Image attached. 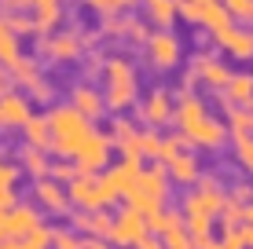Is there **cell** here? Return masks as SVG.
Returning <instances> with one entry per match:
<instances>
[{
  "label": "cell",
  "instance_id": "6da1fadb",
  "mask_svg": "<svg viewBox=\"0 0 253 249\" xmlns=\"http://www.w3.org/2000/svg\"><path fill=\"white\" fill-rule=\"evenodd\" d=\"M48 121H51V154L55 158H70L77 161L81 173H103L110 165V136L95 132L92 121L74 110L70 103H55L48 107Z\"/></svg>",
  "mask_w": 253,
  "mask_h": 249
},
{
  "label": "cell",
  "instance_id": "7a4b0ae2",
  "mask_svg": "<svg viewBox=\"0 0 253 249\" xmlns=\"http://www.w3.org/2000/svg\"><path fill=\"white\" fill-rule=\"evenodd\" d=\"M103 96L110 110H125L136 103V73L128 59H107L103 63Z\"/></svg>",
  "mask_w": 253,
  "mask_h": 249
},
{
  "label": "cell",
  "instance_id": "3957f363",
  "mask_svg": "<svg viewBox=\"0 0 253 249\" xmlns=\"http://www.w3.org/2000/svg\"><path fill=\"white\" fill-rule=\"evenodd\" d=\"M139 158H121L118 165H107L99 173V191H103V202L107 205H114L118 198H128V191L136 187V179H139Z\"/></svg>",
  "mask_w": 253,
  "mask_h": 249
},
{
  "label": "cell",
  "instance_id": "277c9868",
  "mask_svg": "<svg viewBox=\"0 0 253 249\" xmlns=\"http://www.w3.org/2000/svg\"><path fill=\"white\" fill-rule=\"evenodd\" d=\"M162 202H165V173L162 169H143L136 187L128 191V205L143 216H151V213L162 209Z\"/></svg>",
  "mask_w": 253,
  "mask_h": 249
},
{
  "label": "cell",
  "instance_id": "5b68a950",
  "mask_svg": "<svg viewBox=\"0 0 253 249\" xmlns=\"http://www.w3.org/2000/svg\"><path fill=\"white\" fill-rule=\"evenodd\" d=\"M147 235H151V227H147L143 213H136L132 205L114 213V227H110V246L114 249H136Z\"/></svg>",
  "mask_w": 253,
  "mask_h": 249
},
{
  "label": "cell",
  "instance_id": "8992f818",
  "mask_svg": "<svg viewBox=\"0 0 253 249\" xmlns=\"http://www.w3.org/2000/svg\"><path fill=\"white\" fill-rule=\"evenodd\" d=\"M44 220H41V209L30 202H19L15 209L0 213V238H7V242H19V238H26L30 231H37Z\"/></svg>",
  "mask_w": 253,
  "mask_h": 249
},
{
  "label": "cell",
  "instance_id": "52a82bcc",
  "mask_svg": "<svg viewBox=\"0 0 253 249\" xmlns=\"http://www.w3.org/2000/svg\"><path fill=\"white\" fill-rule=\"evenodd\" d=\"M81 51H84V37H81V33H74V30L41 37V59H48V63H59V66L77 63Z\"/></svg>",
  "mask_w": 253,
  "mask_h": 249
},
{
  "label": "cell",
  "instance_id": "ba28073f",
  "mask_svg": "<svg viewBox=\"0 0 253 249\" xmlns=\"http://www.w3.org/2000/svg\"><path fill=\"white\" fill-rule=\"evenodd\" d=\"M66 194H70V205H74V209H81V213L107 209L103 191H99V173H77V176L66 183Z\"/></svg>",
  "mask_w": 253,
  "mask_h": 249
},
{
  "label": "cell",
  "instance_id": "9c48e42d",
  "mask_svg": "<svg viewBox=\"0 0 253 249\" xmlns=\"http://www.w3.org/2000/svg\"><path fill=\"white\" fill-rule=\"evenodd\" d=\"M33 205L41 213H51V216H66L74 205H70V194H66V183L59 179H33Z\"/></svg>",
  "mask_w": 253,
  "mask_h": 249
},
{
  "label": "cell",
  "instance_id": "30bf717a",
  "mask_svg": "<svg viewBox=\"0 0 253 249\" xmlns=\"http://www.w3.org/2000/svg\"><path fill=\"white\" fill-rule=\"evenodd\" d=\"M70 227H77L84 238H95V242H110V227H114V216L107 209H92V213H70Z\"/></svg>",
  "mask_w": 253,
  "mask_h": 249
},
{
  "label": "cell",
  "instance_id": "8fae6325",
  "mask_svg": "<svg viewBox=\"0 0 253 249\" xmlns=\"http://www.w3.org/2000/svg\"><path fill=\"white\" fill-rule=\"evenodd\" d=\"M70 107L81 110L88 121H95V117L107 114V96H103V92H95L88 81H77L74 88H70Z\"/></svg>",
  "mask_w": 253,
  "mask_h": 249
},
{
  "label": "cell",
  "instance_id": "7c38bea8",
  "mask_svg": "<svg viewBox=\"0 0 253 249\" xmlns=\"http://www.w3.org/2000/svg\"><path fill=\"white\" fill-rule=\"evenodd\" d=\"M33 117V103L22 92H7L0 99V128H22Z\"/></svg>",
  "mask_w": 253,
  "mask_h": 249
},
{
  "label": "cell",
  "instance_id": "4fadbf2b",
  "mask_svg": "<svg viewBox=\"0 0 253 249\" xmlns=\"http://www.w3.org/2000/svg\"><path fill=\"white\" fill-rule=\"evenodd\" d=\"M30 19H33V33H37V37L55 33L59 22H63V0H33Z\"/></svg>",
  "mask_w": 253,
  "mask_h": 249
},
{
  "label": "cell",
  "instance_id": "5bb4252c",
  "mask_svg": "<svg viewBox=\"0 0 253 249\" xmlns=\"http://www.w3.org/2000/svg\"><path fill=\"white\" fill-rule=\"evenodd\" d=\"M107 136H110V143L121 150V158H139V132L132 128L128 117H114Z\"/></svg>",
  "mask_w": 253,
  "mask_h": 249
},
{
  "label": "cell",
  "instance_id": "9a60e30c",
  "mask_svg": "<svg viewBox=\"0 0 253 249\" xmlns=\"http://www.w3.org/2000/svg\"><path fill=\"white\" fill-rule=\"evenodd\" d=\"M147 59H151V66L165 70V66H172L180 59V48L169 33H154V37H147Z\"/></svg>",
  "mask_w": 253,
  "mask_h": 249
},
{
  "label": "cell",
  "instance_id": "2e32d148",
  "mask_svg": "<svg viewBox=\"0 0 253 249\" xmlns=\"http://www.w3.org/2000/svg\"><path fill=\"white\" fill-rule=\"evenodd\" d=\"M7 81H11V84H19L22 92H30L33 84L41 81V63H37L33 55H19L11 66H7Z\"/></svg>",
  "mask_w": 253,
  "mask_h": 249
},
{
  "label": "cell",
  "instance_id": "e0dca14e",
  "mask_svg": "<svg viewBox=\"0 0 253 249\" xmlns=\"http://www.w3.org/2000/svg\"><path fill=\"white\" fill-rule=\"evenodd\" d=\"M22 140H26V147L51 150V121H48V114H33L30 121L22 125Z\"/></svg>",
  "mask_w": 253,
  "mask_h": 249
},
{
  "label": "cell",
  "instance_id": "ac0fdd59",
  "mask_svg": "<svg viewBox=\"0 0 253 249\" xmlns=\"http://www.w3.org/2000/svg\"><path fill=\"white\" fill-rule=\"evenodd\" d=\"M19 169L33 179H48L51 176V161H48V150H37V147H22L19 150Z\"/></svg>",
  "mask_w": 253,
  "mask_h": 249
},
{
  "label": "cell",
  "instance_id": "d6986e66",
  "mask_svg": "<svg viewBox=\"0 0 253 249\" xmlns=\"http://www.w3.org/2000/svg\"><path fill=\"white\" fill-rule=\"evenodd\" d=\"M139 117H143L147 125H162L165 117H169V96L158 88V92H151L143 103H139Z\"/></svg>",
  "mask_w": 253,
  "mask_h": 249
},
{
  "label": "cell",
  "instance_id": "ffe728a7",
  "mask_svg": "<svg viewBox=\"0 0 253 249\" xmlns=\"http://www.w3.org/2000/svg\"><path fill=\"white\" fill-rule=\"evenodd\" d=\"M19 55H22V37H19V33H15L11 26L4 22V15H0V63L11 66Z\"/></svg>",
  "mask_w": 253,
  "mask_h": 249
},
{
  "label": "cell",
  "instance_id": "44dd1931",
  "mask_svg": "<svg viewBox=\"0 0 253 249\" xmlns=\"http://www.w3.org/2000/svg\"><path fill=\"white\" fill-rule=\"evenodd\" d=\"M84 246H88V238L77 227H55L51 231V249H84Z\"/></svg>",
  "mask_w": 253,
  "mask_h": 249
},
{
  "label": "cell",
  "instance_id": "7402d4cb",
  "mask_svg": "<svg viewBox=\"0 0 253 249\" xmlns=\"http://www.w3.org/2000/svg\"><path fill=\"white\" fill-rule=\"evenodd\" d=\"M143 11H147V19H151V22L169 26V22H172V11H176V4H172V0H143Z\"/></svg>",
  "mask_w": 253,
  "mask_h": 249
},
{
  "label": "cell",
  "instance_id": "603a6c76",
  "mask_svg": "<svg viewBox=\"0 0 253 249\" xmlns=\"http://www.w3.org/2000/svg\"><path fill=\"white\" fill-rule=\"evenodd\" d=\"M162 242H165V249H198L195 246V235L187 231V224H176L172 231H165Z\"/></svg>",
  "mask_w": 253,
  "mask_h": 249
},
{
  "label": "cell",
  "instance_id": "cb8c5ba5",
  "mask_svg": "<svg viewBox=\"0 0 253 249\" xmlns=\"http://www.w3.org/2000/svg\"><path fill=\"white\" fill-rule=\"evenodd\" d=\"M169 169H172V179H176V183H191V179L198 176V165L191 158H184V154H176V158L169 161Z\"/></svg>",
  "mask_w": 253,
  "mask_h": 249
},
{
  "label": "cell",
  "instance_id": "d4e9b609",
  "mask_svg": "<svg viewBox=\"0 0 253 249\" xmlns=\"http://www.w3.org/2000/svg\"><path fill=\"white\" fill-rule=\"evenodd\" d=\"M51 231H55V227L41 224L37 231H30L26 238H19V249H51Z\"/></svg>",
  "mask_w": 253,
  "mask_h": 249
},
{
  "label": "cell",
  "instance_id": "484cf974",
  "mask_svg": "<svg viewBox=\"0 0 253 249\" xmlns=\"http://www.w3.org/2000/svg\"><path fill=\"white\" fill-rule=\"evenodd\" d=\"M128 30H132V19H118V15H107L99 22V33H107V37H121V33L128 37Z\"/></svg>",
  "mask_w": 253,
  "mask_h": 249
},
{
  "label": "cell",
  "instance_id": "4316f807",
  "mask_svg": "<svg viewBox=\"0 0 253 249\" xmlns=\"http://www.w3.org/2000/svg\"><path fill=\"white\" fill-rule=\"evenodd\" d=\"M81 169H77V161H70V158H59V161H51V179H59V183H70Z\"/></svg>",
  "mask_w": 253,
  "mask_h": 249
},
{
  "label": "cell",
  "instance_id": "83f0119b",
  "mask_svg": "<svg viewBox=\"0 0 253 249\" xmlns=\"http://www.w3.org/2000/svg\"><path fill=\"white\" fill-rule=\"evenodd\" d=\"M4 22L11 26L19 37H30V33H33V19H30V11H11V15H4Z\"/></svg>",
  "mask_w": 253,
  "mask_h": 249
},
{
  "label": "cell",
  "instance_id": "f1b7e54d",
  "mask_svg": "<svg viewBox=\"0 0 253 249\" xmlns=\"http://www.w3.org/2000/svg\"><path fill=\"white\" fill-rule=\"evenodd\" d=\"M84 7H92V11H103V15H114L121 7H132L136 0H81Z\"/></svg>",
  "mask_w": 253,
  "mask_h": 249
},
{
  "label": "cell",
  "instance_id": "f546056e",
  "mask_svg": "<svg viewBox=\"0 0 253 249\" xmlns=\"http://www.w3.org/2000/svg\"><path fill=\"white\" fill-rule=\"evenodd\" d=\"M19 176H22V169L19 165H15V161H0V187H15V183H19Z\"/></svg>",
  "mask_w": 253,
  "mask_h": 249
},
{
  "label": "cell",
  "instance_id": "4dcf8cb0",
  "mask_svg": "<svg viewBox=\"0 0 253 249\" xmlns=\"http://www.w3.org/2000/svg\"><path fill=\"white\" fill-rule=\"evenodd\" d=\"M26 96H30L33 103H51V96H55V88H51V81H44V77H41V81L33 84V88L26 92Z\"/></svg>",
  "mask_w": 253,
  "mask_h": 249
},
{
  "label": "cell",
  "instance_id": "1f68e13d",
  "mask_svg": "<svg viewBox=\"0 0 253 249\" xmlns=\"http://www.w3.org/2000/svg\"><path fill=\"white\" fill-rule=\"evenodd\" d=\"M33 0H0V15H11V11H30Z\"/></svg>",
  "mask_w": 253,
  "mask_h": 249
},
{
  "label": "cell",
  "instance_id": "d6a6232c",
  "mask_svg": "<svg viewBox=\"0 0 253 249\" xmlns=\"http://www.w3.org/2000/svg\"><path fill=\"white\" fill-rule=\"evenodd\" d=\"M231 7L242 11V15H253V0H231Z\"/></svg>",
  "mask_w": 253,
  "mask_h": 249
},
{
  "label": "cell",
  "instance_id": "836d02e7",
  "mask_svg": "<svg viewBox=\"0 0 253 249\" xmlns=\"http://www.w3.org/2000/svg\"><path fill=\"white\" fill-rule=\"evenodd\" d=\"M136 249H162V242H158L154 235H147V238H143V242H139Z\"/></svg>",
  "mask_w": 253,
  "mask_h": 249
},
{
  "label": "cell",
  "instance_id": "e575fe53",
  "mask_svg": "<svg viewBox=\"0 0 253 249\" xmlns=\"http://www.w3.org/2000/svg\"><path fill=\"white\" fill-rule=\"evenodd\" d=\"M242 161H246V165L253 169V147H250V143H246V147H242Z\"/></svg>",
  "mask_w": 253,
  "mask_h": 249
},
{
  "label": "cell",
  "instance_id": "d590c367",
  "mask_svg": "<svg viewBox=\"0 0 253 249\" xmlns=\"http://www.w3.org/2000/svg\"><path fill=\"white\" fill-rule=\"evenodd\" d=\"M84 249H114V246H107V242H95V238H88V246Z\"/></svg>",
  "mask_w": 253,
  "mask_h": 249
},
{
  "label": "cell",
  "instance_id": "8d00e7d4",
  "mask_svg": "<svg viewBox=\"0 0 253 249\" xmlns=\"http://www.w3.org/2000/svg\"><path fill=\"white\" fill-rule=\"evenodd\" d=\"M0 249H19V242H7V238H0Z\"/></svg>",
  "mask_w": 253,
  "mask_h": 249
},
{
  "label": "cell",
  "instance_id": "74e56055",
  "mask_svg": "<svg viewBox=\"0 0 253 249\" xmlns=\"http://www.w3.org/2000/svg\"><path fill=\"white\" fill-rule=\"evenodd\" d=\"M246 246L253 249V224H250V231H246Z\"/></svg>",
  "mask_w": 253,
  "mask_h": 249
},
{
  "label": "cell",
  "instance_id": "f35d334b",
  "mask_svg": "<svg viewBox=\"0 0 253 249\" xmlns=\"http://www.w3.org/2000/svg\"><path fill=\"white\" fill-rule=\"evenodd\" d=\"M209 249H228V246H224V242H213V246H209Z\"/></svg>",
  "mask_w": 253,
  "mask_h": 249
},
{
  "label": "cell",
  "instance_id": "ab89813d",
  "mask_svg": "<svg viewBox=\"0 0 253 249\" xmlns=\"http://www.w3.org/2000/svg\"><path fill=\"white\" fill-rule=\"evenodd\" d=\"M4 77H7V73H4V63H0V81H4Z\"/></svg>",
  "mask_w": 253,
  "mask_h": 249
},
{
  "label": "cell",
  "instance_id": "60d3db41",
  "mask_svg": "<svg viewBox=\"0 0 253 249\" xmlns=\"http://www.w3.org/2000/svg\"><path fill=\"white\" fill-rule=\"evenodd\" d=\"M4 158H7V154H4V147H0V161H4Z\"/></svg>",
  "mask_w": 253,
  "mask_h": 249
}]
</instances>
